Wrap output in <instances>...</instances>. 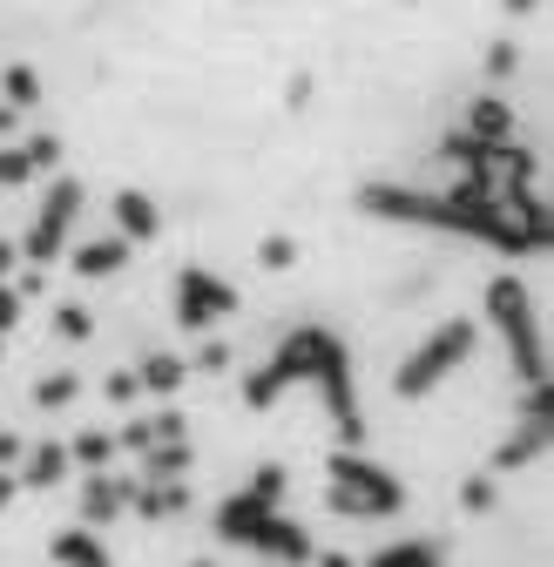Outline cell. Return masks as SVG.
<instances>
[{
    "instance_id": "1",
    "label": "cell",
    "mask_w": 554,
    "mask_h": 567,
    "mask_svg": "<svg viewBox=\"0 0 554 567\" xmlns=\"http://www.w3.org/2000/svg\"><path fill=\"white\" fill-rule=\"evenodd\" d=\"M291 385H311V392H318V405H325V419H331L338 446H366V412H359L352 351H345L338 331H325V324H298V331H285L270 359L244 379V405H250V412H270Z\"/></svg>"
},
{
    "instance_id": "2",
    "label": "cell",
    "mask_w": 554,
    "mask_h": 567,
    "mask_svg": "<svg viewBox=\"0 0 554 567\" xmlns=\"http://www.w3.org/2000/svg\"><path fill=\"white\" fill-rule=\"evenodd\" d=\"M217 540L250 547V554H264L277 567H305L311 560V534L298 520H285L277 501H264V493H250V486L230 493V501H217Z\"/></svg>"
},
{
    "instance_id": "3",
    "label": "cell",
    "mask_w": 554,
    "mask_h": 567,
    "mask_svg": "<svg viewBox=\"0 0 554 567\" xmlns=\"http://www.w3.org/2000/svg\"><path fill=\"white\" fill-rule=\"evenodd\" d=\"M325 493H331V514L345 520H392L406 514V480L379 460H366L359 446H338L325 460Z\"/></svg>"
},
{
    "instance_id": "4",
    "label": "cell",
    "mask_w": 554,
    "mask_h": 567,
    "mask_svg": "<svg viewBox=\"0 0 554 567\" xmlns=\"http://www.w3.org/2000/svg\"><path fill=\"white\" fill-rule=\"evenodd\" d=\"M488 324L507 338V359H514L521 385H541L547 379V344H541V318H534V298H527L521 277L488 284Z\"/></svg>"
},
{
    "instance_id": "5",
    "label": "cell",
    "mask_w": 554,
    "mask_h": 567,
    "mask_svg": "<svg viewBox=\"0 0 554 567\" xmlns=\"http://www.w3.org/2000/svg\"><path fill=\"white\" fill-rule=\"evenodd\" d=\"M473 344H480V324H473V318H447L433 338H420V344L406 351V365L392 372V392H399V399H427L433 385H447V379L473 359Z\"/></svg>"
},
{
    "instance_id": "6",
    "label": "cell",
    "mask_w": 554,
    "mask_h": 567,
    "mask_svg": "<svg viewBox=\"0 0 554 567\" xmlns=\"http://www.w3.org/2000/svg\"><path fill=\"white\" fill-rule=\"evenodd\" d=\"M75 217H82V183H75V176H54L41 217H34V230H28V264H54V257L68 250V237H75Z\"/></svg>"
},
{
    "instance_id": "7",
    "label": "cell",
    "mask_w": 554,
    "mask_h": 567,
    "mask_svg": "<svg viewBox=\"0 0 554 567\" xmlns=\"http://www.w3.org/2000/svg\"><path fill=\"white\" fill-rule=\"evenodd\" d=\"M237 311V284H224V277H211V270H176V324L183 331H211L217 318H230Z\"/></svg>"
},
{
    "instance_id": "8",
    "label": "cell",
    "mask_w": 554,
    "mask_h": 567,
    "mask_svg": "<svg viewBox=\"0 0 554 567\" xmlns=\"http://www.w3.org/2000/svg\"><path fill=\"white\" fill-rule=\"evenodd\" d=\"M547 419H554V392H547V379L541 385H527V399H521V425L501 440V453H494V473H514V466H534L541 453H547Z\"/></svg>"
},
{
    "instance_id": "9",
    "label": "cell",
    "mask_w": 554,
    "mask_h": 567,
    "mask_svg": "<svg viewBox=\"0 0 554 567\" xmlns=\"http://www.w3.org/2000/svg\"><path fill=\"white\" fill-rule=\"evenodd\" d=\"M109 217H115V237H122V244L163 237V209H156V196H143V189H115V196H109Z\"/></svg>"
},
{
    "instance_id": "10",
    "label": "cell",
    "mask_w": 554,
    "mask_h": 567,
    "mask_svg": "<svg viewBox=\"0 0 554 567\" xmlns=\"http://www.w3.org/2000/svg\"><path fill=\"white\" fill-rule=\"evenodd\" d=\"M129 514V480H109V473H89L82 486V527H109Z\"/></svg>"
},
{
    "instance_id": "11",
    "label": "cell",
    "mask_w": 554,
    "mask_h": 567,
    "mask_svg": "<svg viewBox=\"0 0 554 567\" xmlns=\"http://www.w3.org/2000/svg\"><path fill=\"white\" fill-rule=\"evenodd\" d=\"M48 554H54V567H115V554L102 547L95 527H61V534L48 540Z\"/></svg>"
},
{
    "instance_id": "12",
    "label": "cell",
    "mask_w": 554,
    "mask_h": 567,
    "mask_svg": "<svg viewBox=\"0 0 554 567\" xmlns=\"http://www.w3.org/2000/svg\"><path fill=\"white\" fill-rule=\"evenodd\" d=\"M129 507L143 520H176L189 507V486L183 480H143V486H129Z\"/></svg>"
},
{
    "instance_id": "13",
    "label": "cell",
    "mask_w": 554,
    "mask_h": 567,
    "mask_svg": "<svg viewBox=\"0 0 554 567\" xmlns=\"http://www.w3.org/2000/svg\"><path fill=\"white\" fill-rule=\"evenodd\" d=\"M68 473V446H54V440H41V446H28L21 453V466H14V480H21V493H41V486H54Z\"/></svg>"
},
{
    "instance_id": "14",
    "label": "cell",
    "mask_w": 554,
    "mask_h": 567,
    "mask_svg": "<svg viewBox=\"0 0 554 567\" xmlns=\"http://www.w3.org/2000/svg\"><path fill=\"white\" fill-rule=\"evenodd\" d=\"M183 379H189V365H183V359H170V351H150V359L135 365V385H143V392H156V399L183 392Z\"/></svg>"
},
{
    "instance_id": "15",
    "label": "cell",
    "mask_w": 554,
    "mask_h": 567,
    "mask_svg": "<svg viewBox=\"0 0 554 567\" xmlns=\"http://www.w3.org/2000/svg\"><path fill=\"white\" fill-rule=\"evenodd\" d=\"M115 453H122V446H115V433H102V425H89V433L68 440V466H89V473H102Z\"/></svg>"
},
{
    "instance_id": "16",
    "label": "cell",
    "mask_w": 554,
    "mask_h": 567,
    "mask_svg": "<svg viewBox=\"0 0 554 567\" xmlns=\"http://www.w3.org/2000/svg\"><path fill=\"white\" fill-rule=\"evenodd\" d=\"M122 264H129V244H122V237H95V244L75 250V270H82V277H115Z\"/></svg>"
},
{
    "instance_id": "17",
    "label": "cell",
    "mask_w": 554,
    "mask_h": 567,
    "mask_svg": "<svg viewBox=\"0 0 554 567\" xmlns=\"http://www.w3.org/2000/svg\"><path fill=\"white\" fill-rule=\"evenodd\" d=\"M366 567H440V547H433V540H392V547H379Z\"/></svg>"
},
{
    "instance_id": "18",
    "label": "cell",
    "mask_w": 554,
    "mask_h": 567,
    "mask_svg": "<svg viewBox=\"0 0 554 567\" xmlns=\"http://www.w3.org/2000/svg\"><path fill=\"white\" fill-rule=\"evenodd\" d=\"M75 399H82V379L75 372H54V379L34 385V412H61V405H75Z\"/></svg>"
},
{
    "instance_id": "19",
    "label": "cell",
    "mask_w": 554,
    "mask_h": 567,
    "mask_svg": "<svg viewBox=\"0 0 554 567\" xmlns=\"http://www.w3.org/2000/svg\"><path fill=\"white\" fill-rule=\"evenodd\" d=\"M150 480H183L189 473V446H150Z\"/></svg>"
},
{
    "instance_id": "20",
    "label": "cell",
    "mask_w": 554,
    "mask_h": 567,
    "mask_svg": "<svg viewBox=\"0 0 554 567\" xmlns=\"http://www.w3.org/2000/svg\"><path fill=\"white\" fill-rule=\"evenodd\" d=\"M460 507H466V514H488V507H494V473H473V480L460 486Z\"/></svg>"
},
{
    "instance_id": "21",
    "label": "cell",
    "mask_w": 554,
    "mask_h": 567,
    "mask_svg": "<svg viewBox=\"0 0 554 567\" xmlns=\"http://www.w3.org/2000/svg\"><path fill=\"white\" fill-rule=\"evenodd\" d=\"M54 331H61L68 344H82V338H89V311H82V305H54Z\"/></svg>"
},
{
    "instance_id": "22",
    "label": "cell",
    "mask_w": 554,
    "mask_h": 567,
    "mask_svg": "<svg viewBox=\"0 0 554 567\" xmlns=\"http://www.w3.org/2000/svg\"><path fill=\"white\" fill-rule=\"evenodd\" d=\"M285 486H291L285 466H257V473H250V493H264V501H285Z\"/></svg>"
},
{
    "instance_id": "23",
    "label": "cell",
    "mask_w": 554,
    "mask_h": 567,
    "mask_svg": "<svg viewBox=\"0 0 554 567\" xmlns=\"http://www.w3.org/2000/svg\"><path fill=\"white\" fill-rule=\"evenodd\" d=\"M102 399L109 405H129V399H143V385H135V372H109L102 379Z\"/></svg>"
},
{
    "instance_id": "24",
    "label": "cell",
    "mask_w": 554,
    "mask_h": 567,
    "mask_svg": "<svg viewBox=\"0 0 554 567\" xmlns=\"http://www.w3.org/2000/svg\"><path fill=\"white\" fill-rule=\"evenodd\" d=\"M257 257H264L270 270H285V264L298 257V244H291V237H264V244H257Z\"/></svg>"
},
{
    "instance_id": "25",
    "label": "cell",
    "mask_w": 554,
    "mask_h": 567,
    "mask_svg": "<svg viewBox=\"0 0 554 567\" xmlns=\"http://www.w3.org/2000/svg\"><path fill=\"white\" fill-rule=\"evenodd\" d=\"M21 324V291H14V284H0V338H8Z\"/></svg>"
},
{
    "instance_id": "26",
    "label": "cell",
    "mask_w": 554,
    "mask_h": 567,
    "mask_svg": "<svg viewBox=\"0 0 554 567\" xmlns=\"http://www.w3.org/2000/svg\"><path fill=\"white\" fill-rule=\"evenodd\" d=\"M21 453H28V440H21V433H8V425H0V473H14V466H21Z\"/></svg>"
},
{
    "instance_id": "27",
    "label": "cell",
    "mask_w": 554,
    "mask_h": 567,
    "mask_svg": "<svg viewBox=\"0 0 554 567\" xmlns=\"http://www.w3.org/2000/svg\"><path fill=\"white\" fill-rule=\"evenodd\" d=\"M21 176H34V169H28V156H21V150H0V189L21 183Z\"/></svg>"
},
{
    "instance_id": "28",
    "label": "cell",
    "mask_w": 554,
    "mask_h": 567,
    "mask_svg": "<svg viewBox=\"0 0 554 567\" xmlns=\"http://www.w3.org/2000/svg\"><path fill=\"white\" fill-rule=\"evenodd\" d=\"M196 365H203V372H224V365H230V344H203Z\"/></svg>"
},
{
    "instance_id": "29",
    "label": "cell",
    "mask_w": 554,
    "mask_h": 567,
    "mask_svg": "<svg viewBox=\"0 0 554 567\" xmlns=\"http://www.w3.org/2000/svg\"><path fill=\"white\" fill-rule=\"evenodd\" d=\"M14 493H21V480H14V473H0V514L14 507Z\"/></svg>"
},
{
    "instance_id": "30",
    "label": "cell",
    "mask_w": 554,
    "mask_h": 567,
    "mask_svg": "<svg viewBox=\"0 0 554 567\" xmlns=\"http://www.w3.org/2000/svg\"><path fill=\"white\" fill-rule=\"evenodd\" d=\"M8 270H14V250H8V244H0V284H8Z\"/></svg>"
},
{
    "instance_id": "31",
    "label": "cell",
    "mask_w": 554,
    "mask_h": 567,
    "mask_svg": "<svg viewBox=\"0 0 554 567\" xmlns=\"http://www.w3.org/2000/svg\"><path fill=\"white\" fill-rule=\"evenodd\" d=\"M325 567H352V554H325Z\"/></svg>"
},
{
    "instance_id": "32",
    "label": "cell",
    "mask_w": 554,
    "mask_h": 567,
    "mask_svg": "<svg viewBox=\"0 0 554 567\" xmlns=\"http://www.w3.org/2000/svg\"><path fill=\"white\" fill-rule=\"evenodd\" d=\"M196 567H217V560H196Z\"/></svg>"
}]
</instances>
